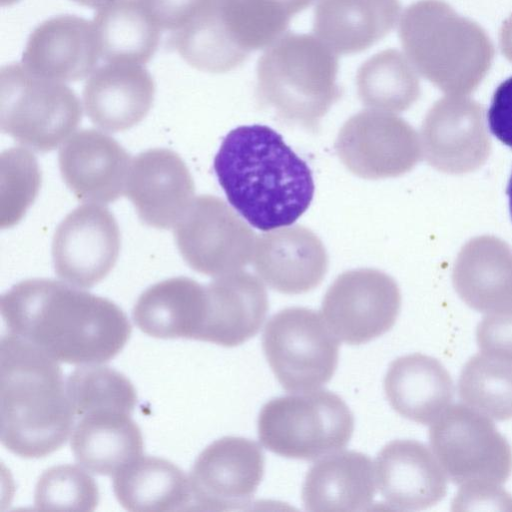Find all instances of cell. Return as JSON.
<instances>
[{"instance_id":"27","label":"cell","mask_w":512,"mask_h":512,"mask_svg":"<svg viewBox=\"0 0 512 512\" xmlns=\"http://www.w3.org/2000/svg\"><path fill=\"white\" fill-rule=\"evenodd\" d=\"M119 504L132 512L193 508L189 477L171 461L141 455L113 476Z\"/></svg>"},{"instance_id":"43","label":"cell","mask_w":512,"mask_h":512,"mask_svg":"<svg viewBox=\"0 0 512 512\" xmlns=\"http://www.w3.org/2000/svg\"><path fill=\"white\" fill-rule=\"evenodd\" d=\"M507 195H508V199H509V209H510V214H511V218H512V173H511V176H510V179L508 182V186H507Z\"/></svg>"},{"instance_id":"8","label":"cell","mask_w":512,"mask_h":512,"mask_svg":"<svg viewBox=\"0 0 512 512\" xmlns=\"http://www.w3.org/2000/svg\"><path fill=\"white\" fill-rule=\"evenodd\" d=\"M339 342L322 314L305 307L280 310L262 334L267 362L290 393L320 389L331 380L338 365Z\"/></svg>"},{"instance_id":"17","label":"cell","mask_w":512,"mask_h":512,"mask_svg":"<svg viewBox=\"0 0 512 512\" xmlns=\"http://www.w3.org/2000/svg\"><path fill=\"white\" fill-rule=\"evenodd\" d=\"M58 163L65 184L78 199L105 204L124 194L131 159L108 134L84 129L61 146Z\"/></svg>"},{"instance_id":"34","label":"cell","mask_w":512,"mask_h":512,"mask_svg":"<svg viewBox=\"0 0 512 512\" xmlns=\"http://www.w3.org/2000/svg\"><path fill=\"white\" fill-rule=\"evenodd\" d=\"M99 490L91 472L81 465L60 464L46 469L34 490L35 508L42 511H93Z\"/></svg>"},{"instance_id":"31","label":"cell","mask_w":512,"mask_h":512,"mask_svg":"<svg viewBox=\"0 0 512 512\" xmlns=\"http://www.w3.org/2000/svg\"><path fill=\"white\" fill-rule=\"evenodd\" d=\"M462 402L492 420L512 419V358L480 351L461 370Z\"/></svg>"},{"instance_id":"37","label":"cell","mask_w":512,"mask_h":512,"mask_svg":"<svg viewBox=\"0 0 512 512\" xmlns=\"http://www.w3.org/2000/svg\"><path fill=\"white\" fill-rule=\"evenodd\" d=\"M161 30L173 32L185 25L206 0H140Z\"/></svg>"},{"instance_id":"41","label":"cell","mask_w":512,"mask_h":512,"mask_svg":"<svg viewBox=\"0 0 512 512\" xmlns=\"http://www.w3.org/2000/svg\"><path fill=\"white\" fill-rule=\"evenodd\" d=\"M292 17L312 4L314 0H275Z\"/></svg>"},{"instance_id":"30","label":"cell","mask_w":512,"mask_h":512,"mask_svg":"<svg viewBox=\"0 0 512 512\" xmlns=\"http://www.w3.org/2000/svg\"><path fill=\"white\" fill-rule=\"evenodd\" d=\"M356 88L363 105L384 112L403 111L420 94L415 68L394 48L374 54L359 66Z\"/></svg>"},{"instance_id":"26","label":"cell","mask_w":512,"mask_h":512,"mask_svg":"<svg viewBox=\"0 0 512 512\" xmlns=\"http://www.w3.org/2000/svg\"><path fill=\"white\" fill-rule=\"evenodd\" d=\"M72 453L92 474L114 476L143 455L141 430L131 414L96 410L79 417L70 435Z\"/></svg>"},{"instance_id":"44","label":"cell","mask_w":512,"mask_h":512,"mask_svg":"<svg viewBox=\"0 0 512 512\" xmlns=\"http://www.w3.org/2000/svg\"><path fill=\"white\" fill-rule=\"evenodd\" d=\"M1 1V5L4 6V5H12L14 3H16L17 1L19 0H0Z\"/></svg>"},{"instance_id":"25","label":"cell","mask_w":512,"mask_h":512,"mask_svg":"<svg viewBox=\"0 0 512 512\" xmlns=\"http://www.w3.org/2000/svg\"><path fill=\"white\" fill-rule=\"evenodd\" d=\"M207 306L205 286L188 277H173L150 286L138 297L133 320L154 338L198 340Z\"/></svg>"},{"instance_id":"20","label":"cell","mask_w":512,"mask_h":512,"mask_svg":"<svg viewBox=\"0 0 512 512\" xmlns=\"http://www.w3.org/2000/svg\"><path fill=\"white\" fill-rule=\"evenodd\" d=\"M154 96L155 83L144 65L106 62L87 78L83 106L97 127L119 132L145 118Z\"/></svg>"},{"instance_id":"22","label":"cell","mask_w":512,"mask_h":512,"mask_svg":"<svg viewBox=\"0 0 512 512\" xmlns=\"http://www.w3.org/2000/svg\"><path fill=\"white\" fill-rule=\"evenodd\" d=\"M377 490L371 458L354 450H339L317 459L301 491L304 508L313 512L368 510Z\"/></svg>"},{"instance_id":"21","label":"cell","mask_w":512,"mask_h":512,"mask_svg":"<svg viewBox=\"0 0 512 512\" xmlns=\"http://www.w3.org/2000/svg\"><path fill=\"white\" fill-rule=\"evenodd\" d=\"M205 287L207 315L198 341L235 347L259 332L269 308L260 278L241 270L216 277Z\"/></svg>"},{"instance_id":"15","label":"cell","mask_w":512,"mask_h":512,"mask_svg":"<svg viewBox=\"0 0 512 512\" xmlns=\"http://www.w3.org/2000/svg\"><path fill=\"white\" fill-rule=\"evenodd\" d=\"M194 193L190 171L174 151L149 149L131 160L124 194L146 225L175 227L192 205Z\"/></svg>"},{"instance_id":"16","label":"cell","mask_w":512,"mask_h":512,"mask_svg":"<svg viewBox=\"0 0 512 512\" xmlns=\"http://www.w3.org/2000/svg\"><path fill=\"white\" fill-rule=\"evenodd\" d=\"M100 57L93 21L76 15L54 16L29 35L21 65L39 77L75 82L88 78Z\"/></svg>"},{"instance_id":"28","label":"cell","mask_w":512,"mask_h":512,"mask_svg":"<svg viewBox=\"0 0 512 512\" xmlns=\"http://www.w3.org/2000/svg\"><path fill=\"white\" fill-rule=\"evenodd\" d=\"M92 21L100 57L107 63L144 65L158 49L162 30L140 0H109Z\"/></svg>"},{"instance_id":"4","label":"cell","mask_w":512,"mask_h":512,"mask_svg":"<svg viewBox=\"0 0 512 512\" xmlns=\"http://www.w3.org/2000/svg\"><path fill=\"white\" fill-rule=\"evenodd\" d=\"M399 38L415 70L445 91L474 89L495 55L486 31L443 0L410 4L401 16Z\"/></svg>"},{"instance_id":"14","label":"cell","mask_w":512,"mask_h":512,"mask_svg":"<svg viewBox=\"0 0 512 512\" xmlns=\"http://www.w3.org/2000/svg\"><path fill=\"white\" fill-rule=\"evenodd\" d=\"M410 127L390 112L363 110L341 127L337 155L354 175L370 180L395 177L408 170L415 156Z\"/></svg>"},{"instance_id":"6","label":"cell","mask_w":512,"mask_h":512,"mask_svg":"<svg viewBox=\"0 0 512 512\" xmlns=\"http://www.w3.org/2000/svg\"><path fill=\"white\" fill-rule=\"evenodd\" d=\"M259 440L274 454L317 460L345 448L354 431V417L337 394L316 389L267 402L257 420Z\"/></svg>"},{"instance_id":"42","label":"cell","mask_w":512,"mask_h":512,"mask_svg":"<svg viewBox=\"0 0 512 512\" xmlns=\"http://www.w3.org/2000/svg\"><path fill=\"white\" fill-rule=\"evenodd\" d=\"M79 5L89 7V8H99L103 4H105L109 0H72Z\"/></svg>"},{"instance_id":"10","label":"cell","mask_w":512,"mask_h":512,"mask_svg":"<svg viewBox=\"0 0 512 512\" xmlns=\"http://www.w3.org/2000/svg\"><path fill=\"white\" fill-rule=\"evenodd\" d=\"M177 248L195 271L219 277L241 271L253 258L256 237L222 199L196 197L174 227Z\"/></svg>"},{"instance_id":"12","label":"cell","mask_w":512,"mask_h":512,"mask_svg":"<svg viewBox=\"0 0 512 512\" xmlns=\"http://www.w3.org/2000/svg\"><path fill=\"white\" fill-rule=\"evenodd\" d=\"M264 467L263 451L253 440L239 436L215 440L198 455L188 475L193 508L244 509L262 481Z\"/></svg>"},{"instance_id":"32","label":"cell","mask_w":512,"mask_h":512,"mask_svg":"<svg viewBox=\"0 0 512 512\" xmlns=\"http://www.w3.org/2000/svg\"><path fill=\"white\" fill-rule=\"evenodd\" d=\"M66 387L76 417L96 410L132 414L137 402L130 380L104 363L79 365L66 379Z\"/></svg>"},{"instance_id":"7","label":"cell","mask_w":512,"mask_h":512,"mask_svg":"<svg viewBox=\"0 0 512 512\" xmlns=\"http://www.w3.org/2000/svg\"><path fill=\"white\" fill-rule=\"evenodd\" d=\"M82 107L65 83L39 77L21 63L0 70V127L39 152L55 149L75 131Z\"/></svg>"},{"instance_id":"19","label":"cell","mask_w":512,"mask_h":512,"mask_svg":"<svg viewBox=\"0 0 512 512\" xmlns=\"http://www.w3.org/2000/svg\"><path fill=\"white\" fill-rule=\"evenodd\" d=\"M377 489L396 510H423L440 502L448 477L431 448L412 439L387 443L374 461Z\"/></svg>"},{"instance_id":"29","label":"cell","mask_w":512,"mask_h":512,"mask_svg":"<svg viewBox=\"0 0 512 512\" xmlns=\"http://www.w3.org/2000/svg\"><path fill=\"white\" fill-rule=\"evenodd\" d=\"M169 46L191 67L208 73L229 72L250 56L228 30L220 0H206L185 25L171 32Z\"/></svg>"},{"instance_id":"9","label":"cell","mask_w":512,"mask_h":512,"mask_svg":"<svg viewBox=\"0 0 512 512\" xmlns=\"http://www.w3.org/2000/svg\"><path fill=\"white\" fill-rule=\"evenodd\" d=\"M430 448L448 479L461 486L502 485L512 473V448L492 419L450 405L429 429Z\"/></svg>"},{"instance_id":"5","label":"cell","mask_w":512,"mask_h":512,"mask_svg":"<svg viewBox=\"0 0 512 512\" xmlns=\"http://www.w3.org/2000/svg\"><path fill=\"white\" fill-rule=\"evenodd\" d=\"M338 56L319 38L289 32L272 43L256 67V98L282 122L315 131L341 98Z\"/></svg>"},{"instance_id":"24","label":"cell","mask_w":512,"mask_h":512,"mask_svg":"<svg viewBox=\"0 0 512 512\" xmlns=\"http://www.w3.org/2000/svg\"><path fill=\"white\" fill-rule=\"evenodd\" d=\"M400 11L399 0H318L313 32L337 55L355 54L385 38Z\"/></svg>"},{"instance_id":"35","label":"cell","mask_w":512,"mask_h":512,"mask_svg":"<svg viewBox=\"0 0 512 512\" xmlns=\"http://www.w3.org/2000/svg\"><path fill=\"white\" fill-rule=\"evenodd\" d=\"M41 185V173L33 154L13 147L1 155V227L19 222L34 202Z\"/></svg>"},{"instance_id":"2","label":"cell","mask_w":512,"mask_h":512,"mask_svg":"<svg viewBox=\"0 0 512 512\" xmlns=\"http://www.w3.org/2000/svg\"><path fill=\"white\" fill-rule=\"evenodd\" d=\"M214 170L231 206L261 231L292 225L313 199L310 168L263 124L231 130L214 158Z\"/></svg>"},{"instance_id":"40","label":"cell","mask_w":512,"mask_h":512,"mask_svg":"<svg viewBox=\"0 0 512 512\" xmlns=\"http://www.w3.org/2000/svg\"><path fill=\"white\" fill-rule=\"evenodd\" d=\"M502 54L512 63V14L503 22L499 31Z\"/></svg>"},{"instance_id":"39","label":"cell","mask_w":512,"mask_h":512,"mask_svg":"<svg viewBox=\"0 0 512 512\" xmlns=\"http://www.w3.org/2000/svg\"><path fill=\"white\" fill-rule=\"evenodd\" d=\"M487 122L491 133L512 148V76L496 88L487 112Z\"/></svg>"},{"instance_id":"11","label":"cell","mask_w":512,"mask_h":512,"mask_svg":"<svg viewBox=\"0 0 512 512\" xmlns=\"http://www.w3.org/2000/svg\"><path fill=\"white\" fill-rule=\"evenodd\" d=\"M400 307L396 282L380 270L361 268L334 280L323 297L321 314L339 341L361 345L388 332Z\"/></svg>"},{"instance_id":"36","label":"cell","mask_w":512,"mask_h":512,"mask_svg":"<svg viewBox=\"0 0 512 512\" xmlns=\"http://www.w3.org/2000/svg\"><path fill=\"white\" fill-rule=\"evenodd\" d=\"M481 351L512 358V311L487 315L477 326Z\"/></svg>"},{"instance_id":"3","label":"cell","mask_w":512,"mask_h":512,"mask_svg":"<svg viewBox=\"0 0 512 512\" xmlns=\"http://www.w3.org/2000/svg\"><path fill=\"white\" fill-rule=\"evenodd\" d=\"M75 414L60 362L7 332L0 341V439L23 458L45 457L70 437Z\"/></svg>"},{"instance_id":"38","label":"cell","mask_w":512,"mask_h":512,"mask_svg":"<svg viewBox=\"0 0 512 512\" xmlns=\"http://www.w3.org/2000/svg\"><path fill=\"white\" fill-rule=\"evenodd\" d=\"M455 510H512V497L502 485H472L459 487L453 502Z\"/></svg>"},{"instance_id":"1","label":"cell","mask_w":512,"mask_h":512,"mask_svg":"<svg viewBox=\"0 0 512 512\" xmlns=\"http://www.w3.org/2000/svg\"><path fill=\"white\" fill-rule=\"evenodd\" d=\"M0 311L11 332L60 363H105L131 335L130 322L111 300L52 279H27L2 294Z\"/></svg>"},{"instance_id":"13","label":"cell","mask_w":512,"mask_h":512,"mask_svg":"<svg viewBox=\"0 0 512 512\" xmlns=\"http://www.w3.org/2000/svg\"><path fill=\"white\" fill-rule=\"evenodd\" d=\"M120 247L119 226L109 209L96 203L78 206L54 233L55 273L72 286L93 287L113 269Z\"/></svg>"},{"instance_id":"33","label":"cell","mask_w":512,"mask_h":512,"mask_svg":"<svg viewBox=\"0 0 512 512\" xmlns=\"http://www.w3.org/2000/svg\"><path fill=\"white\" fill-rule=\"evenodd\" d=\"M220 6L232 37L249 55L280 38L291 19L275 0H220Z\"/></svg>"},{"instance_id":"23","label":"cell","mask_w":512,"mask_h":512,"mask_svg":"<svg viewBox=\"0 0 512 512\" xmlns=\"http://www.w3.org/2000/svg\"><path fill=\"white\" fill-rule=\"evenodd\" d=\"M384 392L399 415L431 425L451 405L454 384L439 360L412 353L391 362L384 377Z\"/></svg>"},{"instance_id":"18","label":"cell","mask_w":512,"mask_h":512,"mask_svg":"<svg viewBox=\"0 0 512 512\" xmlns=\"http://www.w3.org/2000/svg\"><path fill=\"white\" fill-rule=\"evenodd\" d=\"M252 261L263 283L288 295L315 289L328 268L322 241L301 225L266 231L256 239Z\"/></svg>"}]
</instances>
